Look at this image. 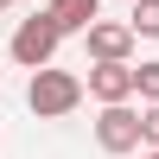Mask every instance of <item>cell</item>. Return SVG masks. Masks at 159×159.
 <instances>
[{"label":"cell","mask_w":159,"mask_h":159,"mask_svg":"<svg viewBox=\"0 0 159 159\" xmlns=\"http://www.w3.org/2000/svg\"><path fill=\"white\" fill-rule=\"evenodd\" d=\"M7 7H13V0H0V13H7Z\"/></svg>","instance_id":"11"},{"label":"cell","mask_w":159,"mask_h":159,"mask_svg":"<svg viewBox=\"0 0 159 159\" xmlns=\"http://www.w3.org/2000/svg\"><path fill=\"white\" fill-rule=\"evenodd\" d=\"M134 19H96L83 32V45H89V57H134Z\"/></svg>","instance_id":"5"},{"label":"cell","mask_w":159,"mask_h":159,"mask_svg":"<svg viewBox=\"0 0 159 159\" xmlns=\"http://www.w3.org/2000/svg\"><path fill=\"white\" fill-rule=\"evenodd\" d=\"M127 19L140 38H159V0H127Z\"/></svg>","instance_id":"7"},{"label":"cell","mask_w":159,"mask_h":159,"mask_svg":"<svg viewBox=\"0 0 159 159\" xmlns=\"http://www.w3.org/2000/svg\"><path fill=\"white\" fill-rule=\"evenodd\" d=\"M89 96L96 102H134L140 96V64L134 57H96L89 64Z\"/></svg>","instance_id":"4"},{"label":"cell","mask_w":159,"mask_h":159,"mask_svg":"<svg viewBox=\"0 0 159 159\" xmlns=\"http://www.w3.org/2000/svg\"><path fill=\"white\" fill-rule=\"evenodd\" d=\"M140 159H159V147H147V153H140Z\"/></svg>","instance_id":"10"},{"label":"cell","mask_w":159,"mask_h":159,"mask_svg":"<svg viewBox=\"0 0 159 159\" xmlns=\"http://www.w3.org/2000/svg\"><path fill=\"white\" fill-rule=\"evenodd\" d=\"M140 102H159V57L140 64Z\"/></svg>","instance_id":"8"},{"label":"cell","mask_w":159,"mask_h":159,"mask_svg":"<svg viewBox=\"0 0 159 159\" xmlns=\"http://www.w3.org/2000/svg\"><path fill=\"white\" fill-rule=\"evenodd\" d=\"M83 96H89V76L57 70V64H38V70H32V83H25V102H32V115H38V121H64V115H70Z\"/></svg>","instance_id":"1"},{"label":"cell","mask_w":159,"mask_h":159,"mask_svg":"<svg viewBox=\"0 0 159 159\" xmlns=\"http://www.w3.org/2000/svg\"><path fill=\"white\" fill-rule=\"evenodd\" d=\"M64 38H70V32L51 19V7H38L32 19H19V25H13V45H7V51H13V64L38 70V64H51V57H57V45H64Z\"/></svg>","instance_id":"2"},{"label":"cell","mask_w":159,"mask_h":159,"mask_svg":"<svg viewBox=\"0 0 159 159\" xmlns=\"http://www.w3.org/2000/svg\"><path fill=\"white\" fill-rule=\"evenodd\" d=\"M140 134H147V147H159V102L140 108Z\"/></svg>","instance_id":"9"},{"label":"cell","mask_w":159,"mask_h":159,"mask_svg":"<svg viewBox=\"0 0 159 159\" xmlns=\"http://www.w3.org/2000/svg\"><path fill=\"white\" fill-rule=\"evenodd\" d=\"M96 147L102 153H140L147 147V134H140V108H127V102H102V115H96Z\"/></svg>","instance_id":"3"},{"label":"cell","mask_w":159,"mask_h":159,"mask_svg":"<svg viewBox=\"0 0 159 159\" xmlns=\"http://www.w3.org/2000/svg\"><path fill=\"white\" fill-rule=\"evenodd\" d=\"M51 19H57L64 32H89V25L102 19V0H51Z\"/></svg>","instance_id":"6"}]
</instances>
